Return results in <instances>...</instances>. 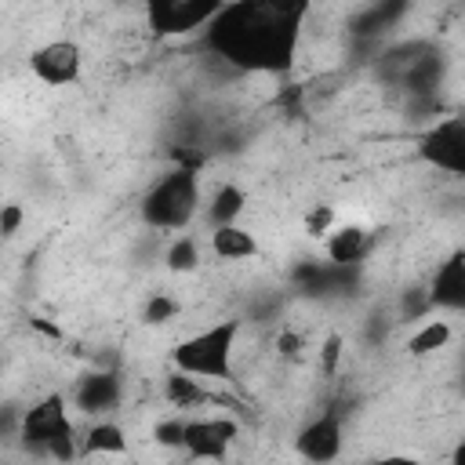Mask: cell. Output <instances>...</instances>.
<instances>
[{
    "instance_id": "obj_1",
    "label": "cell",
    "mask_w": 465,
    "mask_h": 465,
    "mask_svg": "<svg viewBox=\"0 0 465 465\" xmlns=\"http://www.w3.org/2000/svg\"><path fill=\"white\" fill-rule=\"evenodd\" d=\"M294 15L298 11L276 4H236L222 7L207 29L229 62L251 69H280L294 54Z\"/></svg>"
},
{
    "instance_id": "obj_2",
    "label": "cell",
    "mask_w": 465,
    "mask_h": 465,
    "mask_svg": "<svg viewBox=\"0 0 465 465\" xmlns=\"http://www.w3.org/2000/svg\"><path fill=\"white\" fill-rule=\"evenodd\" d=\"M200 211V182L196 171L174 167L163 171L142 196V222L160 232H182Z\"/></svg>"
},
{
    "instance_id": "obj_3",
    "label": "cell",
    "mask_w": 465,
    "mask_h": 465,
    "mask_svg": "<svg viewBox=\"0 0 465 465\" xmlns=\"http://www.w3.org/2000/svg\"><path fill=\"white\" fill-rule=\"evenodd\" d=\"M236 334H240V323L236 320H222V323H211V327L182 338L171 349L174 371L193 374L200 381H225V378H232Z\"/></svg>"
},
{
    "instance_id": "obj_4",
    "label": "cell",
    "mask_w": 465,
    "mask_h": 465,
    "mask_svg": "<svg viewBox=\"0 0 465 465\" xmlns=\"http://www.w3.org/2000/svg\"><path fill=\"white\" fill-rule=\"evenodd\" d=\"M22 443L36 454H51L58 461H69L73 458V447H76V429L69 421V411H65V400L62 396H47L40 403H33L22 418Z\"/></svg>"
},
{
    "instance_id": "obj_5",
    "label": "cell",
    "mask_w": 465,
    "mask_h": 465,
    "mask_svg": "<svg viewBox=\"0 0 465 465\" xmlns=\"http://www.w3.org/2000/svg\"><path fill=\"white\" fill-rule=\"evenodd\" d=\"M418 156L432 171L465 182V113H454V116L429 124L418 138Z\"/></svg>"
},
{
    "instance_id": "obj_6",
    "label": "cell",
    "mask_w": 465,
    "mask_h": 465,
    "mask_svg": "<svg viewBox=\"0 0 465 465\" xmlns=\"http://www.w3.org/2000/svg\"><path fill=\"white\" fill-rule=\"evenodd\" d=\"M29 73L47 87H69L84 73V51L76 40L54 36L29 51Z\"/></svg>"
},
{
    "instance_id": "obj_7",
    "label": "cell",
    "mask_w": 465,
    "mask_h": 465,
    "mask_svg": "<svg viewBox=\"0 0 465 465\" xmlns=\"http://www.w3.org/2000/svg\"><path fill=\"white\" fill-rule=\"evenodd\" d=\"M222 7L225 4H214V0H153V4H145V18H149L153 33L182 36V33L211 25L222 15Z\"/></svg>"
},
{
    "instance_id": "obj_8",
    "label": "cell",
    "mask_w": 465,
    "mask_h": 465,
    "mask_svg": "<svg viewBox=\"0 0 465 465\" xmlns=\"http://www.w3.org/2000/svg\"><path fill=\"white\" fill-rule=\"evenodd\" d=\"M240 425L225 414H203V418H189L185 425V454L193 461H222L229 454V447L236 443Z\"/></svg>"
},
{
    "instance_id": "obj_9",
    "label": "cell",
    "mask_w": 465,
    "mask_h": 465,
    "mask_svg": "<svg viewBox=\"0 0 465 465\" xmlns=\"http://www.w3.org/2000/svg\"><path fill=\"white\" fill-rule=\"evenodd\" d=\"M341 447H345V429H341V418L338 414H320L312 421H305L294 436V450L298 458H305L309 465H331L341 458Z\"/></svg>"
},
{
    "instance_id": "obj_10",
    "label": "cell",
    "mask_w": 465,
    "mask_h": 465,
    "mask_svg": "<svg viewBox=\"0 0 465 465\" xmlns=\"http://www.w3.org/2000/svg\"><path fill=\"white\" fill-rule=\"evenodd\" d=\"M425 302L443 312H465V254H450L432 272Z\"/></svg>"
},
{
    "instance_id": "obj_11",
    "label": "cell",
    "mask_w": 465,
    "mask_h": 465,
    "mask_svg": "<svg viewBox=\"0 0 465 465\" xmlns=\"http://www.w3.org/2000/svg\"><path fill=\"white\" fill-rule=\"evenodd\" d=\"M371 247V232L360 225V222H338L327 240H323V254L334 262V265H352L367 254Z\"/></svg>"
},
{
    "instance_id": "obj_12",
    "label": "cell",
    "mask_w": 465,
    "mask_h": 465,
    "mask_svg": "<svg viewBox=\"0 0 465 465\" xmlns=\"http://www.w3.org/2000/svg\"><path fill=\"white\" fill-rule=\"evenodd\" d=\"M207 247H211V254L214 258H222V262H247V258H254L262 247H258V240H254V232L247 229V225H218V229H211V236H207Z\"/></svg>"
},
{
    "instance_id": "obj_13",
    "label": "cell",
    "mask_w": 465,
    "mask_h": 465,
    "mask_svg": "<svg viewBox=\"0 0 465 465\" xmlns=\"http://www.w3.org/2000/svg\"><path fill=\"white\" fill-rule=\"evenodd\" d=\"M120 403V378L116 374H87L76 385V407L84 414H105Z\"/></svg>"
},
{
    "instance_id": "obj_14",
    "label": "cell",
    "mask_w": 465,
    "mask_h": 465,
    "mask_svg": "<svg viewBox=\"0 0 465 465\" xmlns=\"http://www.w3.org/2000/svg\"><path fill=\"white\" fill-rule=\"evenodd\" d=\"M450 338H454L450 320H443V316H429V320H421V323L411 331V338H407V356H414V360L436 356L440 349L450 345Z\"/></svg>"
},
{
    "instance_id": "obj_15",
    "label": "cell",
    "mask_w": 465,
    "mask_h": 465,
    "mask_svg": "<svg viewBox=\"0 0 465 465\" xmlns=\"http://www.w3.org/2000/svg\"><path fill=\"white\" fill-rule=\"evenodd\" d=\"M127 447H131V440H127L124 425H116V421H94L80 436V450L94 454V458H120V454H127Z\"/></svg>"
},
{
    "instance_id": "obj_16",
    "label": "cell",
    "mask_w": 465,
    "mask_h": 465,
    "mask_svg": "<svg viewBox=\"0 0 465 465\" xmlns=\"http://www.w3.org/2000/svg\"><path fill=\"white\" fill-rule=\"evenodd\" d=\"M163 400H167L171 407H178V411H196V407L207 403V389H203L200 378L182 374V371H171V374L163 378Z\"/></svg>"
},
{
    "instance_id": "obj_17",
    "label": "cell",
    "mask_w": 465,
    "mask_h": 465,
    "mask_svg": "<svg viewBox=\"0 0 465 465\" xmlns=\"http://www.w3.org/2000/svg\"><path fill=\"white\" fill-rule=\"evenodd\" d=\"M243 211H247V193H243L240 185H232V182L222 185V189L211 196V203H207L211 229H218V225H236Z\"/></svg>"
},
{
    "instance_id": "obj_18",
    "label": "cell",
    "mask_w": 465,
    "mask_h": 465,
    "mask_svg": "<svg viewBox=\"0 0 465 465\" xmlns=\"http://www.w3.org/2000/svg\"><path fill=\"white\" fill-rule=\"evenodd\" d=\"M178 298L174 294H163V291H156V294H149L145 298V305H142V323L145 327H163V323H171L174 316H178Z\"/></svg>"
},
{
    "instance_id": "obj_19",
    "label": "cell",
    "mask_w": 465,
    "mask_h": 465,
    "mask_svg": "<svg viewBox=\"0 0 465 465\" xmlns=\"http://www.w3.org/2000/svg\"><path fill=\"white\" fill-rule=\"evenodd\" d=\"M338 225V211L331 207V203H312L309 211H305V218H302V229H305V236H312V240H327V232Z\"/></svg>"
},
{
    "instance_id": "obj_20",
    "label": "cell",
    "mask_w": 465,
    "mask_h": 465,
    "mask_svg": "<svg viewBox=\"0 0 465 465\" xmlns=\"http://www.w3.org/2000/svg\"><path fill=\"white\" fill-rule=\"evenodd\" d=\"M185 425L189 418H163L153 425V443L167 450H185Z\"/></svg>"
},
{
    "instance_id": "obj_21",
    "label": "cell",
    "mask_w": 465,
    "mask_h": 465,
    "mask_svg": "<svg viewBox=\"0 0 465 465\" xmlns=\"http://www.w3.org/2000/svg\"><path fill=\"white\" fill-rule=\"evenodd\" d=\"M196 262H200V247H196L193 236H178V240L167 247V265H171L174 272H189V269H196Z\"/></svg>"
},
{
    "instance_id": "obj_22",
    "label": "cell",
    "mask_w": 465,
    "mask_h": 465,
    "mask_svg": "<svg viewBox=\"0 0 465 465\" xmlns=\"http://www.w3.org/2000/svg\"><path fill=\"white\" fill-rule=\"evenodd\" d=\"M22 222H25V211H22V203H4L0 207V232L11 240L18 229H22Z\"/></svg>"
},
{
    "instance_id": "obj_23",
    "label": "cell",
    "mask_w": 465,
    "mask_h": 465,
    "mask_svg": "<svg viewBox=\"0 0 465 465\" xmlns=\"http://www.w3.org/2000/svg\"><path fill=\"white\" fill-rule=\"evenodd\" d=\"M302 349H305V338H302L298 331H280V338H276V352H280L283 360L302 356Z\"/></svg>"
},
{
    "instance_id": "obj_24",
    "label": "cell",
    "mask_w": 465,
    "mask_h": 465,
    "mask_svg": "<svg viewBox=\"0 0 465 465\" xmlns=\"http://www.w3.org/2000/svg\"><path fill=\"white\" fill-rule=\"evenodd\" d=\"M338 360H341V338H338V334H331V338L323 341V352H320V363H323V371H327V374H334V367H338Z\"/></svg>"
},
{
    "instance_id": "obj_25",
    "label": "cell",
    "mask_w": 465,
    "mask_h": 465,
    "mask_svg": "<svg viewBox=\"0 0 465 465\" xmlns=\"http://www.w3.org/2000/svg\"><path fill=\"white\" fill-rule=\"evenodd\" d=\"M371 465H425V461L414 458V454H381V458H374Z\"/></svg>"
},
{
    "instance_id": "obj_26",
    "label": "cell",
    "mask_w": 465,
    "mask_h": 465,
    "mask_svg": "<svg viewBox=\"0 0 465 465\" xmlns=\"http://www.w3.org/2000/svg\"><path fill=\"white\" fill-rule=\"evenodd\" d=\"M447 465H465V440H458V443H454V450H450Z\"/></svg>"
}]
</instances>
